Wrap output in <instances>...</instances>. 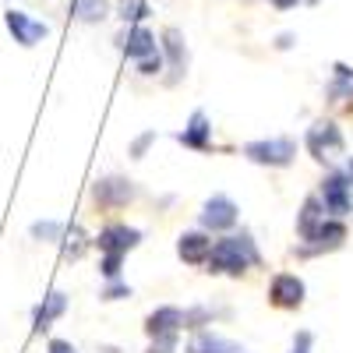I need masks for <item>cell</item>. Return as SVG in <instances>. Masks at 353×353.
<instances>
[{"label":"cell","instance_id":"cell-29","mask_svg":"<svg viewBox=\"0 0 353 353\" xmlns=\"http://www.w3.org/2000/svg\"><path fill=\"white\" fill-rule=\"evenodd\" d=\"M311 343H314L311 332H297V336H293V350L290 353H311Z\"/></svg>","mask_w":353,"mask_h":353},{"label":"cell","instance_id":"cell-14","mask_svg":"<svg viewBox=\"0 0 353 353\" xmlns=\"http://www.w3.org/2000/svg\"><path fill=\"white\" fill-rule=\"evenodd\" d=\"M121 43V50L131 57V61H145V57H152V53H159V46H156V36L149 32L145 25H134V28H128V32L117 39Z\"/></svg>","mask_w":353,"mask_h":353},{"label":"cell","instance_id":"cell-26","mask_svg":"<svg viewBox=\"0 0 353 353\" xmlns=\"http://www.w3.org/2000/svg\"><path fill=\"white\" fill-rule=\"evenodd\" d=\"M149 353H176V332L152 336V343H149Z\"/></svg>","mask_w":353,"mask_h":353},{"label":"cell","instance_id":"cell-15","mask_svg":"<svg viewBox=\"0 0 353 353\" xmlns=\"http://www.w3.org/2000/svg\"><path fill=\"white\" fill-rule=\"evenodd\" d=\"M184 321H188V311H181V307L166 304V307H156L149 318H145V332H149V336L181 332V329H184Z\"/></svg>","mask_w":353,"mask_h":353},{"label":"cell","instance_id":"cell-12","mask_svg":"<svg viewBox=\"0 0 353 353\" xmlns=\"http://www.w3.org/2000/svg\"><path fill=\"white\" fill-rule=\"evenodd\" d=\"M209 251H212V237L205 230H188L176 237V254L188 265H205L209 261Z\"/></svg>","mask_w":353,"mask_h":353},{"label":"cell","instance_id":"cell-25","mask_svg":"<svg viewBox=\"0 0 353 353\" xmlns=\"http://www.w3.org/2000/svg\"><path fill=\"white\" fill-rule=\"evenodd\" d=\"M103 301H124V297H131V286L124 283V279H110V286L99 293Z\"/></svg>","mask_w":353,"mask_h":353},{"label":"cell","instance_id":"cell-10","mask_svg":"<svg viewBox=\"0 0 353 353\" xmlns=\"http://www.w3.org/2000/svg\"><path fill=\"white\" fill-rule=\"evenodd\" d=\"M343 241H346V223H343V219H332V216H325V219L318 223V230H314L311 237L304 241L301 254H318V251H336V248H343Z\"/></svg>","mask_w":353,"mask_h":353},{"label":"cell","instance_id":"cell-21","mask_svg":"<svg viewBox=\"0 0 353 353\" xmlns=\"http://www.w3.org/2000/svg\"><path fill=\"white\" fill-rule=\"evenodd\" d=\"M28 233H32V241H43V244H57V241H64L68 226H64L61 219H36L32 226H28Z\"/></svg>","mask_w":353,"mask_h":353},{"label":"cell","instance_id":"cell-30","mask_svg":"<svg viewBox=\"0 0 353 353\" xmlns=\"http://www.w3.org/2000/svg\"><path fill=\"white\" fill-rule=\"evenodd\" d=\"M46 353H74V346H71L68 339H50V346H46Z\"/></svg>","mask_w":353,"mask_h":353},{"label":"cell","instance_id":"cell-22","mask_svg":"<svg viewBox=\"0 0 353 353\" xmlns=\"http://www.w3.org/2000/svg\"><path fill=\"white\" fill-rule=\"evenodd\" d=\"M85 244H88V241H85V233H81L78 226H71V237L64 233V258H71V261H74V258H81Z\"/></svg>","mask_w":353,"mask_h":353},{"label":"cell","instance_id":"cell-32","mask_svg":"<svg viewBox=\"0 0 353 353\" xmlns=\"http://www.w3.org/2000/svg\"><path fill=\"white\" fill-rule=\"evenodd\" d=\"M276 46H279V50H290V46H293V36H290V32H283V36L276 39Z\"/></svg>","mask_w":353,"mask_h":353},{"label":"cell","instance_id":"cell-20","mask_svg":"<svg viewBox=\"0 0 353 353\" xmlns=\"http://www.w3.org/2000/svg\"><path fill=\"white\" fill-rule=\"evenodd\" d=\"M71 14L85 25H99V21L110 18V0H74Z\"/></svg>","mask_w":353,"mask_h":353},{"label":"cell","instance_id":"cell-24","mask_svg":"<svg viewBox=\"0 0 353 353\" xmlns=\"http://www.w3.org/2000/svg\"><path fill=\"white\" fill-rule=\"evenodd\" d=\"M121 265H124V254H103L99 272H103L106 279H121Z\"/></svg>","mask_w":353,"mask_h":353},{"label":"cell","instance_id":"cell-16","mask_svg":"<svg viewBox=\"0 0 353 353\" xmlns=\"http://www.w3.org/2000/svg\"><path fill=\"white\" fill-rule=\"evenodd\" d=\"M184 353H248L241 343H233L219 332H194L184 346Z\"/></svg>","mask_w":353,"mask_h":353},{"label":"cell","instance_id":"cell-27","mask_svg":"<svg viewBox=\"0 0 353 353\" xmlns=\"http://www.w3.org/2000/svg\"><path fill=\"white\" fill-rule=\"evenodd\" d=\"M159 71H163V53H152V57H145V61H138V74H145V78H152Z\"/></svg>","mask_w":353,"mask_h":353},{"label":"cell","instance_id":"cell-6","mask_svg":"<svg viewBox=\"0 0 353 353\" xmlns=\"http://www.w3.org/2000/svg\"><path fill=\"white\" fill-rule=\"evenodd\" d=\"M4 25H8V32L14 36V43L18 46H36V43H43L46 36H50V25L46 21H39V18H32L28 11H18V8H11L8 14H4Z\"/></svg>","mask_w":353,"mask_h":353},{"label":"cell","instance_id":"cell-13","mask_svg":"<svg viewBox=\"0 0 353 353\" xmlns=\"http://www.w3.org/2000/svg\"><path fill=\"white\" fill-rule=\"evenodd\" d=\"M163 53H166V61H170V85L173 81H181L184 71H188V46H184V36H181V28H166L163 32Z\"/></svg>","mask_w":353,"mask_h":353},{"label":"cell","instance_id":"cell-28","mask_svg":"<svg viewBox=\"0 0 353 353\" xmlns=\"http://www.w3.org/2000/svg\"><path fill=\"white\" fill-rule=\"evenodd\" d=\"M149 145H156V131H145V134H138V138L131 141V156H134V159H141L145 152H149Z\"/></svg>","mask_w":353,"mask_h":353},{"label":"cell","instance_id":"cell-4","mask_svg":"<svg viewBox=\"0 0 353 353\" xmlns=\"http://www.w3.org/2000/svg\"><path fill=\"white\" fill-rule=\"evenodd\" d=\"M353 181L346 176V170H332L325 181H321V205H325V216H332V219H343V216H350L353 212Z\"/></svg>","mask_w":353,"mask_h":353},{"label":"cell","instance_id":"cell-23","mask_svg":"<svg viewBox=\"0 0 353 353\" xmlns=\"http://www.w3.org/2000/svg\"><path fill=\"white\" fill-rule=\"evenodd\" d=\"M121 18L124 21H141V18H149V8H145L141 0H121Z\"/></svg>","mask_w":353,"mask_h":353},{"label":"cell","instance_id":"cell-9","mask_svg":"<svg viewBox=\"0 0 353 353\" xmlns=\"http://www.w3.org/2000/svg\"><path fill=\"white\" fill-rule=\"evenodd\" d=\"M131 198H134V184L128 176H103V181L92 184V201L99 209H124Z\"/></svg>","mask_w":353,"mask_h":353},{"label":"cell","instance_id":"cell-7","mask_svg":"<svg viewBox=\"0 0 353 353\" xmlns=\"http://www.w3.org/2000/svg\"><path fill=\"white\" fill-rule=\"evenodd\" d=\"M304 293H307V286L297 272H279L269 286V304L279 311H297L304 304Z\"/></svg>","mask_w":353,"mask_h":353},{"label":"cell","instance_id":"cell-18","mask_svg":"<svg viewBox=\"0 0 353 353\" xmlns=\"http://www.w3.org/2000/svg\"><path fill=\"white\" fill-rule=\"evenodd\" d=\"M321 219H325V205H321V194H307L304 205H301V212H297V233H301V241L311 237Z\"/></svg>","mask_w":353,"mask_h":353},{"label":"cell","instance_id":"cell-5","mask_svg":"<svg viewBox=\"0 0 353 353\" xmlns=\"http://www.w3.org/2000/svg\"><path fill=\"white\" fill-rule=\"evenodd\" d=\"M237 219H241V209L230 194H212L198 212V223H201L205 233H230L237 226Z\"/></svg>","mask_w":353,"mask_h":353},{"label":"cell","instance_id":"cell-1","mask_svg":"<svg viewBox=\"0 0 353 353\" xmlns=\"http://www.w3.org/2000/svg\"><path fill=\"white\" fill-rule=\"evenodd\" d=\"M209 269L212 276H241L254 265H261V254H258V244L251 233H226V237L212 241V251H209Z\"/></svg>","mask_w":353,"mask_h":353},{"label":"cell","instance_id":"cell-31","mask_svg":"<svg viewBox=\"0 0 353 353\" xmlns=\"http://www.w3.org/2000/svg\"><path fill=\"white\" fill-rule=\"evenodd\" d=\"M269 4H272L276 11H290V8H297L301 0H269Z\"/></svg>","mask_w":353,"mask_h":353},{"label":"cell","instance_id":"cell-33","mask_svg":"<svg viewBox=\"0 0 353 353\" xmlns=\"http://www.w3.org/2000/svg\"><path fill=\"white\" fill-rule=\"evenodd\" d=\"M346 176H350V181H353V156L346 159Z\"/></svg>","mask_w":353,"mask_h":353},{"label":"cell","instance_id":"cell-17","mask_svg":"<svg viewBox=\"0 0 353 353\" xmlns=\"http://www.w3.org/2000/svg\"><path fill=\"white\" fill-rule=\"evenodd\" d=\"M64 311H68V297H64L61 290H50L46 297H43V304L32 311V329H36V332H46Z\"/></svg>","mask_w":353,"mask_h":353},{"label":"cell","instance_id":"cell-3","mask_svg":"<svg viewBox=\"0 0 353 353\" xmlns=\"http://www.w3.org/2000/svg\"><path fill=\"white\" fill-rule=\"evenodd\" d=\"M241 152L254 166H290L293 156H297V141L293 138H258V141H248Z\"/></svg>","mask_w":353,"mask_h":353},{"label":"cell","instance_id":"cell-2","mask_svg":"<svg viewBox=\"0 0 353 353\" xmlns=\"http://www.w3.org/2000/svg\"><path fill=\"white\" fill-rule=\"evenodd\" d=\"M304 145H307L311 159H318V163H332L336 156H343L346 138H343V131H339L336 121H314V124L307 128V134H304Z\"/></svg>","mask_w":353,"mask_h":353},{"label":"cell","instance_id":"cell-19","mask_svg":"<svg viewBox=\"0 0 353 353\" xmlns=\"http://www.w3.org/2000/svg\"><path fill=\"white\" fill-rule=\"evenodd\" d=\"M329 103H343V99H353V68L346 64H332V81L325 88Z\"/></svg>","mask_w":353,"mask_h":353},{"label":"cell","instance_id":"cell-8","mask_svg":"<svg viewBox=\"0 0 353 353\" xmlns=\"http://www.w3.org/2000/svg\"><path fill=\"white\" fill-rule=\"evenodd\" d=\"M141 244V230L138 226H128V223H110L99 230V237H96V248L103 254H128Z\"/></svg>","mask_w":353,"mask_h":353},{"label":"cell","instance_id":"cell-11","mask_svg":"<svg viewBox=\"0 0 353 353\" xmlns=\"http://www.w3.org/2000/svg\"><path fill=\"white\" fill-rule=\"evenodd\" d=\"M176 141L184 145V149H194V152H209L212 149V124H209V113L205 110H194L188 128L176 134Z\"/></svg>","mask_w":353,"mask_h":353}]
</instances>
